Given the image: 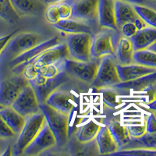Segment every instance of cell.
I'll return each mask as SVG.
<instances>
[{"instance_id":"1","label":"cell","mask_w":156,"mask_h":156,"mask_svg":"<svg viewBox=\"0 0 156 156\" xmlns=\"http://www.w3.org/2000/svg\"><path fill=\"white\" fill-rule=\"evenodd\" d=\"M44 41L45 39L35 32L15 33L0 55V62H9Z\"/></svg>"},{"instance_id":"2","label":"cell","mask_w":156,"mask_h":156,"mask_svg":"<svg viewBox=\"0 0 156 156\" xmlns=\"http://www.w3.org/2000/svg\"><path fill=\"white\" fill-rule=\"evenodd\" d=\"M40 108L45 117V120L56 140V146L62 147L69 139V115L59 112L45 103L40 104Z\"/></svg>"},{"instance_id":"3","label":"cell","mask_w":156,"mask_h":156,"mask_svg":"<svg viewBox=\"0 0 156 156\" xmlns=\"http://www.w3.org/2000/svg\"><path fill=\"white\" fill-rule=\"evenodd\" d=\"M45 117L42 112L26 117V122L20 133L18 134L17 140L12 147V154H23L25 148L31 143L42 127Z\"/></svg>"},{"instance_id":"4","label":"cell","mask_w":156,"mask_h":156,"mask_svg":"<svg viewBox=\"0 0 156 156\" xmlns=\"http://www.w3.org/2000/svg\"><path fill=\"white\" fill-rule=\"evenodd\" d=\"M69 57L75 60L90 61L91 56V44L93 34L90 33H76L66 34Z\"/></svg>"},{"instance_id":"5","label":"cell","mask_w":156,"mask_h":156,"mask_svg":"<svg viewBox=\"0 0 156 156\" xmlns=\"http://www.w3.org/2000/svg\"><path fill=\"white\" fill-rule=\"evenodd\" d=\"M115 56L106 55L100 59V64L94 80L90 84L96 88L112 87L121 82L117 70Z\"/></svg>"},{"instance_id":"6","label":"cell","mask_w":156,"mask_h":156,"mask_svg":"<svg viewBox=\"0 0 156 156\" xmlns=\"http://www.w3.org/2000/svg\"><path fill=\"white\" fill-rule=\"evenodd\" d=\"M105 29V30L93 34L90 50L92 58L101 59L102 57L106 55L115 56V50L118 41V39L116 38L117 32L119 30Z\"/></svg>"},{"instance_id":"7","label":"cell","mask_w":156,"mask_h":156,"mask_svg":"<svg viewBox=\"0 0 156 156\" xmlns=\"http://www.w3.org/2000/svg\"><path fill=\"white\" fill-rule=\"evenodd\" d=\"M100 59L96 58L85 62L67 58L64 60V70L68 75L86 83H91L97 74Z\"/></svg>"},{"instance_id":"8","label":"cell","mask_w":156,"mask_h":156,"mask_svg":"<svg viewBox=\"0 0 156 156\" xmlns=\"http://www.w3.org/2000/svg\"><path fill=\"white\" fill-rule=\"evenodd\" d=\"M60 43V39L58 37H53L42 41L36 46L27 50L21 55H18L11 61H9V66L12 73L15 74H21L22 71L25 66L32 63L36 58L48 48Z\"/></svg>"},{"instance_id":"9","label":"cell","mask_w":156,"mask_h":156,"mask_svg":"<svg viewBox=\"0 0 156 156\" xmlns=\"http://www.w3.org/2000/svg\"><path fill=\"white\" fill-rule=\"evenodd\" d=\"M68 80V74L64 71L63 73L53 78H48L37 73V76L29 80L30 85L34 88L39 103H44L48 96L52 91Z\"/></svg>"},{"instance_id":"10","label":"cell","mask_w":156,"mask_h":156,"mask_svg":"<svg viewBox=\"0 0 156 156\" xmlns=\"http://www.w3.org/2000/svg\"><path fill=\"white\" fill-rule=\"evenodd\" d=\"M11 107L24 117L41 112L35 91L29 82L22 89Z\"/></svg>"},{"instance_id":"11","label":"cell","mask_w":156,"mask_h":156,"mask_svg":"<svg viewBox=\"0 0 156 156\" xmlns=\"http://www.w3.org/2000/svg\"><path fill=\"white\" fill-rule=\"evenodd\" d=\"M55 146H56V140L45 120L35 138L25 148L23 154L30 156L37 155Z\"/></svg>"},{"instance_id":"12","label":"cell","mask_w":156,"mask_h":156,"mask_svg":"<svg viewBox=\"0 0 156 156\" xmlns=\"http://www.w3.org/2000/svg\"><path fill=\"white\" fill-rule=\"evenodd\" d=\"M28 82L23 76H19V74L0 82V104L3 106H11Z\"/></svg>"},{"instance_id":"13","label":"cell","mask_w":156,"mask_h":156,"mask_svg":"<svg viewBox=\"0 0 156 156\" xmlns=\"http://www.w3.org/2000/svg\"><path fill=\"white\" fill-rule=\"evenodd\" d=\"M99 0H75L72 3V18L80 20L93 25L98 22V8Z\"/></svg>"},{"instance_id":"14","label":"cell","mask_w":156,"mask_h":156,"mask_svg":"<svg viewBox=\"0 0 156 156\" xmlns=\"http://www.w3.org/2000/svg\"><path fill=\"white\" fill-rule=\"evenodd\" d=\"M67 58L69 57L66 43H58L43 51L33 62L39 68L48 64L60 62Z\"/></svg>"},{"instance_id":"15","label":"cell","mask_w":156,"mask_h":156,"mask_svg":"<svg viewBox=\"0 0 156 156\" xmlns=\"http://www.w3.org/2000/svg\"><path fill=\"white\" fill-rule=\"evenodd\" d=\"M98 22L100 27L103 28L119 30L115 21V0H99Z\"/></svg>"},{"instance_id":"16","label":"cell","mask_w":156,"mask_h":156,"mask_svg":"<svg viewBox=\"0 0 156 156\" xmlns=\"http://www.w3.org/2000/svg\"><path fill=\"white\" fill-rule=\"evenodd\" d=\"M73 94L56 89L48 96L44 103L59 112L70 114L73 108Z\"/></svg>"},{"instance_id":"17","label":"cell","mask_w":156,"mask_h":156,"mask_svg":"<svg viewBox=\"0 0 156 156\" xmlns=\"http://www.w3.org/2000/svg\"><path fill=\"white\" fill-rule=\"evenodd\" d=\"M117 70H118V74H119L121 82L134 80L140 76L156 72L155 68L148 67V66H143V65L135 63V62L128 64V65H121L118 63Z\"/></svg>"},{"instance_id":"18","label":"cell","mask_w":156,"mask_h":156,"mask_svg":"<svg viewBox=\"0 0 156 156\" xmlns=\"http://www.w3.org/2000/svg\"><path fill=\"white\" fill-rule=\"evenodd\" d=\"M156 82V72L150 74L140 76L134 80L129 81L119 82L112 87H115L120 90L122 93L129 92V91H143L147 87H151Z\"/></svg>"},{"instance_id":"19","label":"cell","mask_w":156,"mask_h":156,"mask_svg":"<svg viewBox=\"0 0 156 156\" xmlns=\"http://www.w3.org/2000/svg\"><path fill=\"white\" fill-rule=\"evenodd\" d=\"M55 29L66 34L76 33H90L93 34L92 25L80 20L69 18L60 20L56 23L52 25Z\"/></svg>"},{"instance_id":"20","label":"cell","mask_w":156,"mask_h":156,"mask_svg":"<svg viewBox=\"0 0 156 156\" xmlns=\"http://www.w3.org/2000/svg\"><path fill=\"white\" fill-rule=\"evenodd\" d=\"M115 21L119 30L124 23L134 22L139 16L133 4L120 0H115Z\"/></svg>"},{"instance_id":"21","label":"cell","mask_w":156,"mask_h":156,"mask_svg":"<svg viewBox=\"0 0 156 156\" xmlns=\"http://www.w3.org/2000/svg\"><path fill=\"white\" fill-rule=\"evenodd\" d=\"M100 154H111L119 150L116 141L112 136L108 125L101 126L95 137Z\"/></svg>"},{"instance_id":"22","label":"cell","mask_w":156,"mask_h":156,"mask_svg":"<svg viewBox=\"0 0 156 156\" xmlns=\"http://www.w3.org/2000/svg\"><path fill=\"white\" fill-rule=\"evenodd\" d=\"M134 51L135 49L131 39L123 36L118 39L115 50V58L118 63L121 65H128L134 62Z\"/></svg>"},{"instance_id":"23","label":"cell","mask_w":156,"mask_h":156,"mask_svg":"<svg viewBox=\"0 0 156 156\" xmlns=\"http://www.w3.org/2000/svg\"><path fill=\"white\" fill-rule=\"evenodd\" d=\"M135 51L147 49L156 42V28L147 26L138 30L136 34L130 37Z\"/></svg>"},{"instance_id":"24","label":"cell","mask_w":156,"mask_h":156,"mask_svg":"<svg viewBox=\"0 0 156 156\" xmlns=\"http://www.w3.org/2000/svg\"><path fill=\"white\" fill-rule=\"evenodd\" d=\"M11 2L20 17L39 14L45 5L41 0H11Z\"/></svg>"},{"instance_id":"25","label":"cell","mask_w":156,"mask_h":156,"mask_svg":"<svg viewBox=\"0 0 156 156\" xmlns=\"http://www.w3.org/2000/svg\"><path fill=\"white\" fill-rule=\"evenodd\" d=\"M0 115L3 118L16 135L20 133L26 122V117L16 112L11 106H5L0 110Z\"/></svg>"},{"instance_id":"26","label":"cell","mask_w":156,"mask_h":156,"mask_svg":"<svg viewBox=\"0 0 156 156\" xmlns=\"http://www.w3.org/2000/svg\"><path fill=\"white\" fill-rule=\"evenodd\" d=\"M108 127L118 144L119 150L129 144L131 137L129 136L126 126H123L118 121H112L108 123Z\"/></svg>"},{"instance_id":"27","label":"cell","mask_w":156,"mask_h":156,"mask_svg":"<svg viewBox=\"0 0 156 156\" xmlns=\"http://www.w3.org/2000/svg\"><path fill=\"white\" fill-rule=\"evenodd\" d=\"M71 154L73 155H98L100 154L99 149L95 140L89 142H76L71 143L69 146Z\"/></svg>"},{"instance_id":"28","label":"cell","mask_w":156,"mask_h":156,"mask_svg":"<svg viewBox=\"0 0 156 156\" xmlns=\"http://www.w3.org/2000/svg\"><path fill=\"white\" fill-rule=\"evenodd\" d=\"M101 125L94 121L86 122L79 128L76 133V139L80 142H89L95 140L98 133L99 131Z\"/></svg>"},{"instance_id":"29","label":"cell","mask_w":156,"mask_h":156,"mask_svg":"<svg viewBox=\"0 0 156 156\" xmlns=\"http://www.w3.org/2000/svg\"><path fill=\"white\" fill-rule=\"evenodd\" d=\"M102 101L105 105L111 108H116L120 105L122 101L119 96L122 94V91L115 87H107L101 88Z\"/></svg>"},{"instance_id":"30","label":"cell","mask_w":156,"mask_h":156,"mask_svg":"<svg viewBox=\"0 0 156 156\" xmlns=\"http://www.w3.org/2000/svg\"><path fill=\"white\" fill-rule=\"evenodd\" d=\"M133 62L135 63L156 69V52L150 49L135 51L133 55Z\"/></svg>"},{"instance_id":"31","label":"cell","mask_w":156,"mask_h":156,"mask_svg":"<svg viewBox=\"0 0 156 156\" xmlns=\"http://www.w3.org/2000/svg\"><path fill=\"white\" fill-rule=\"evenodd\" d=\"M131 147H147V148H156V133H147L139 138H131L127 145L123 148Z\"/></svg>"},{"instance_id":"32","label":"cell","mask_w":156,"mask_h":156,"mask_svg":"<svg viewBox=\"0 0 156 156\" xmlns=\"http://www.w3.org/2000/svg\"><path fill=\"white\" fill-rule=\"evenodd\" d=\"M133 7L138 16L144 20L148 26L156 28V9L147 4L133 5Z\"/></svg>"},{"instance_id":"33","label":"cell","mask_w":156,"mask_h":156,"mask_svg":"<svg viewBox=\"0 0 156 156\" xmlns=\"http://www.w3.org/2000/svg\"><path fill=\"white\" fill-rule=\"evenodd\" d=\"M20 18L12 6L11 0H0V19L14 23L19 20Z\"/></svg>"},{"instance_id":"34","label":"cell","mask_w":156,"mask_h":156,"mask_svg":"<svg viewBox=\"0 0 156 156\" xmlns=\"http://www.w3.org/2000/svg\"><path fill=\"white\" fill-rule=\"evenodd\" d=\"M111 154L126 156H156V148L131 147V148L119 149Z\"/></svg>"},{"instance_id":"35","label":"cell","mask_w":156,"mask_h":156,"mask_svg":"<svg viewBox=\"0 0 156 156\" xmlns=\"http://www.w3.org/2000/svg\"><path fill=\"white\" fill-rule=\"evenodd\" d=\"M64 60L39 67L38 73L48 78H53L58 76L65 71L64 70Z\"/></svg>"},{"instance_id":"36","label":"cell","mask_w":156,"mask_h":156,"mask_svg":"<svg viewBox=\"0 0 156 156\" xmlns=\"http://www.w3.org/2000/svg\"><path fill=\"white\" fill-rule=\"evenodd\" d=\"M44 17L47 22L50 24L53 25L60 20V16L58 11L57 4H50L44 10Z\"/></svg>"},{"instance_id":"37","label":"cell","mask_w":156,"mask_h":156,"mask_svg":"<svg viewBox=\"0 0 156 156\" xmlns=\"http://www.w3.org/2000/svg\"><path fill=\"white\" fill-rule=\"evenodd\" d=\"M56 4L61 20H66L72 18V16H73V7H72V4L65 2V1L58 2V3Z\"/></svg>"},{"instance_id":"38","label":"cell","mask_w":156,"mask_h":156,"mask_svg":"<svg viewBox=\"0 0 156 156\" xmlns=\"http://www.w3.org/2000/svg\"><path fill=\"white\" fill-rule=\"evenodd\" d=\"M126 127L131 138H139L147 133L145 122L142 125H129L126 126Z\"/></svg>"},{"instance_id":"39","label":"cell","mask_w":156,"mask_h":156,"mask_svg":"<svg viewBox=\"0 0 156 156\" xmlns=\"http://www.w3.org/2000/svg\"><path fill=\"white\" fill-rule=\"evenodd\" d=\"M16 136V133L12 131V129L5 122L1 115H0V138L10 139L13 138Z\"/></svg>"},{"instance_id":"40","label":"cell","mask_w":156,"mask_h":156,"mask_svg":"<svg viewBox=\"0 0 156 156\" xmlns=\"http://www.w3.org/2000/svg\"><path fill=\"white\" fill-rule=\"evenodd\" d=\"M37 73H38V68L34 65V62H32L23 68L21 75L29 81V80L34 79L37 76Z\"/></svg>"},{"instance_id":"41","label":"cell","mask_w":156,"mask_h":156,"mask_svg":"<svg viewBox=\"0 0 156 156\" xmlns=\"http://www.w3.org/2000/svg\"><path fill=\"white\" fill-rule=\"evenodd\" d=\"M137 30H138L136 29V26H135L133 22H128V23H124L121 27V28L119 29V31L121 32L122 36L129 37V38L133 37L136 34Z\"/></svg>"},{"instance_id":"42","label":"cell","mask_w":156,"mask_h":156,"mask_svg":"<svg viewBox=\"0 0 156 156\" xmlns=\"http://www.w3.org/2000/svg\"><path fill=\"white\" fill-rule=\"evenodd\" d=\"M146 131L147 133H156V115L151 113L145 120Z\"/></svg>"},{"instance_id":"43","label":"cell","mask_w":156,"mask_h":156,"mask_svg":"<svg viewBox=\"0 0 156 156\" xmlns=\"http://www.w3.org/2000/svg\"><path fill=\"white\" fill-rule=\"evenodd\" d=\"M16 32H13V33H11V34H6V35L2 36L0 37V55L2 54V52L3 51L4 48H5V46L7 45L8 42L11 39V37L14 35V34Z\"/></svg>"},{"instance_id":"44","label":"cell","mask_w":156,"mask_h":156,"mask_svg":"<svg viewBox=\"0 0 156 156\" xmlns=\"http://www.w3.org/2000/svg\"><path fill=\"white\" fill-rule=\"evenodd\" d=\"M133 23H134L135 26H136V27L137 30H141V29L144 28V27H146L148 26V25L147 24V23H146L144 20L142 19V18H140V16H138V17L136 18Z\"/></svg>"},{"instance_id":"45","label":"cell","mask_w":156,"mask_h":156,"mask_svg":"<svg viewBox=\"0 0 156 156\" xmlns=\"http://www.w3.org/2000/svg\"><path fill=\"white\" fill-rule=\"evenodd\" d=\"M120 1L129 2L133 5H143V4H147L149 0H120Z\"/></svg>"},{"instance_id":"46","label":"cell","mask_w":156,"mask_h":156,"mask_svg":"<svg viewBox=\"0 0 156 156\" xmlns=\"http://www.w3.org/2000/svg\"><path fill=\"white\" fill-rule=\"evenodd\" d=\"M41 2L45 5H50V4H55L58 2H63L65 0H41Z\"/></svg>"},{"instance_id":"47","label":"cell","mask_w":156,"mask_h":156,"mask_svg":"<svg viewBox=\"0 0 156 156\" xmlns=\"http://www.w3.org/2000/svg\"><path fill=\"white\" fill-rule=\"evenodd\" d=\"M11 154H12V148H11L9 146H8V147L4 150L3 152L2 153L1 155H11Z\"/></svg>"},{"instance_id":"48","label":"cell","mask_w":156,"mask_h":156,"mask_svg":"<svg viewBox=\"0 0 156 156\" xmlns=\"http://www.w3.org/2000/svg\"><path fill=\"white\" fill-rule=\"evenodd\" d=\"M147 49H150V50H151V51H155L156 52V42H154L152 45H151V46L149 47L148 48H147Z\"/></svg>"},{"instance_id":"49","label":"cell","mask_w":156,"mask_h":156,"mask_svg":"<svg viewBox=\"0 0 156 156\" xmlns=\"http://www.w3.org/2000/svg\"><path fill=\"white\" fill-rule=\"evenodd\" d=\"M4 150H5V149H3V148H2V146L0 145V155H1V154H2V153L3 152V151H4Z\"/></svg>"},{"instance_id":"50","label":"cell","mask_w":156,"mask_h":156,"mask_svg":"<svg viewBox=\"0 0 156 156\" xmlns=\"http://www.w3.org/2000/svg\"><path fill=\"white\" fill-rule=\"evenodd\" d=\"M4 107H5V106H3V105H2V104H0V110H1V109H2V108H3Z\"/></svg>"}]
</instances>
